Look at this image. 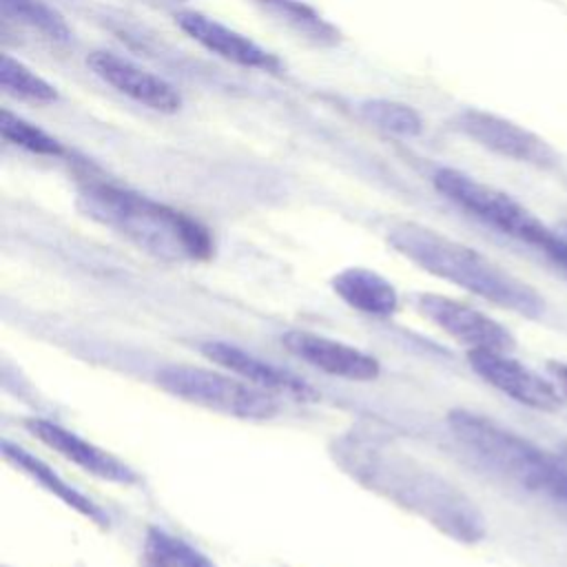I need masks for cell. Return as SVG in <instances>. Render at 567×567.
I'll list each match as a JSON object with an SVG mask.
<instances>
[{
  "mask_svg": "<svg viewBox=\"0 0 567 567\" xmlns=\"http://www.w3.org/2000/svg\"><path fill=\"white\" fill-rule=\"evenodd\" d=\"M80 210L95 224L164 261H204L215 244L195 217L109 182H86L78 190Z\"/></svg>",
  "mask_w": 567,
  "mask_h": 567,
  "instance_id": "obj_1",
  "label": "cell"
},
{
  "mask_svg": "<svg viewBox=\"0 0 567 567\" xmlns=\"http://www.w3.org/2000/svg\"><path fill=\"white\" fill-rule=\"evenodd\" d=\"M388 244L421 270L498 308L529 319L540 317L545 310V301L534 286L434 228L403 221L390 228Z\"/></svg>",
  "mask_w": 567,
  "mask_h": 567,
  "instance_id": "obj_2",
  "label": "cell"
},
{
  "mask_svg": "<svg viewBox=\"0 0 567 567\" xmlns=\"http://www.w3.org/2000/svg\"><path fill=\"white\" fill-rule=\"evenodd\" d=\"M346 452L357 478L403 507L414 509L454 540L476 543L485 536L481 512L447 478L381 445H352Z\"/></svg>",
  "mask_w": 567,
  "mask_h": 567,
  "instance_id": "obj_3",
  "label": "cell"
},
{
  "mask_svg": "<svg viewBox=\"0 0 567 567\" xmlns=\"http://www.w3.org/2000/svg\"><path fill=\"white\" fill-rule=\"evenodd\" d=\"M447 425L458 443L489 470L529 492L567 503V465L560 458L478 412L452 410Z\"/></svg>",
  "mask_w": 567,
  "mask_h": 567,
  "instance_id": "obj_4",
  "label": "cell"
},
{
  "mask_svg": "<svg viewBox=\"0 0 567 567\" xmlns=\"http://www.w3.org/2000/svg\"><path fill=\"white\" fill-rule=\"evenodd\" d=\"M157 385L171 396L241 421H266L279 410L277 396L230 374L197 365H168L157 372Z\"/></svg>",
  "mask_w": 567,
  "mask_h": 567,
  "instance_id": "obj_5",
  "label": "cell"
},
{
  "mask_svg": "<svg viewBox=\"0 0 567 567\" xmlns=\"http://www.w3.org/2000/svg\"><path fill=\"white\" fill-rule=\"evenodd\" d=\"M434 188L470 213L472 217L481 219L483 224L518 239L529 246H540L543 239L549 235L547 228L534 213H529L520 202L509 197L507 193L474 179L472 175L458 168H439L432 177Z\"/></svg>",
  "mask_w": 567,
  "mask_h": 567,
  "instance_id": "obj_6",
  "label": "cell"
},
{
  "mask_svg": "<svg viewBox=\"0 0 567 567\" xmlns=\"http://www.w3.org/2000/svg\"><path fill=\"white\" fill-rule=\"evenodd\" d=\"M414 308L421 317L450 334L454 341L463 343L467 350L514 352L516 348V339L503 323L463 301L421 292L414 297Z\"/></svg>",
  "mask_w": 567,
  "mask_h": 567,
  "instance_id": "obj_7",
  "label": "cell"
},
{
  "mask_svg": "<svg viewBox=\"0 0 567 567\" xmlns=\"http://www.w3.org/2000/svg\"><path fill=\"white\" fill-rule=\"evenodd\" d=\"M454 126L465 137L501 157L534 164L538 168H549L556 164V153L543 137L496 113L465 109L454 117Z\"/></svg>",
  "mask_w": 567,
  "mask_h": 567,
  "instance_id": "obj_8",
  "label": "cell"
},
{
  "mask_svg": "<svg viewBox=\"0 0 567 567\" xmlns=\"http://www.w3.org/2000/svg\"><path fill=\"white\" fill-rule=\"evenodd\" d=\"M467 361L485 383L507 394L509 399L540 412H556L560 408L563 394L554 381H547L532 368L512 359L509 352L467 350Z\"/></svg>",
  "mask_w": 567,
  "mask_h": 567,
  "instance_id": "obj_9",
  "label": "cell"
},
{
  "mask_svg": "<svg viewBox=\"0 0 567 567\" xmlns=\"http://www.w3.org/2000/svg\"><path fill=\"white\" fill-rule=\"evenodd\" d=\"M175 24L199 47L206 51L215 53L217 58L233 62L244 69H257L266 73H279L281 71V60L250 40L248 35L235 31L233 27L202 13L195 9H179L175 11Z\"/></svg>",
  "mask_w": 567,
  "mask_h": 567,
  "instance_id": "obj_10",
  "label": "cell"
},
{
  "mask_svg": "<svg viewBox=\"0 0 567 567\" xmlns=\"http://www.w3.org/2000/svg\"><path fill=\"white\" fill-rule=\"evenodd\" d=\"M86 64L102 82L146 109L157 113H177L182 106V95L171 82L124 55L113 51H93L86 58Z\"/></svg>",
  "mask_w": 567,
  "mask_h": 567,
  "instance_id": "obj_11",
  "label": "cell"
},
{
  "mask_svg": "<svg viewBox=\"0 0 567 567\" xmlns=\"http://www.w3.org/2000/svg\"><path fill=\"white\" fill-rule=\"evenodd\" d=\"M199 352L217 363L221 370L252 383L255 388L270 392L275 396H288L295 401H315L317 390L308 385L301 377L292 374L286 368H279L235 343L228 341H204L199 343Z\"/></svg>",
  "mask_w": 567,
  "mask_h": 567,
  "instance_id": "obj_12",
  "label": "cell"
},
{
  "mask_svg": "<svg viewBox=\"0 0 567 567\" xmlns=\"http://www.w3.org/2000/svg\"><path fill=\"white\" fill-rule=\"evenodd\" d=\"M286 350L323 374L346 381H374L381 374L377 357L323 334L290 330L281 337Z\"/></svg>",
  "mask_w": 567,
  "mask_h": 567,
  "instance_id": "obj_13",
  "label": "cell"
},
{
  "mask_svg": "<svg viewBox=\"0 0 567 567\" xmlns=\"http://www.w3.org/2000/svg\"><path fill=\"white\" fill-rule=\"evenodd\" d=\"M27 430L49 450L60 454L64 461L78 465L82 472L120 485H131L137 481V474L133 467H128L124 461L113 456L111 452L102 450L100 445L86 441L84 436L75 434L73 430L62 427L60 423L47 421V419H31L27 421Z\"/></svg>",
  "mask_w": 567,
  "mask_h": 567,
  "instance_id": "obj_14",
  "label": "cell"
},
{
  "mask_svg": "<svg viewBox=\"0 0 567 567\" xmlns=\"http://www.w3.org/2000/svg\"><path fill=\"white\" fill-rule=\"evenodd\" d=\"M330 286L343 303L368 317H392L401 303L394 284L363 266H350L334 272Z\"/></svg>",
  "mask_w": 567,
  "mask_h": 567,
  "instance_id": "obj_15",
  "label": "cell"
},
{
  "mask_svg": "<svg viewBox=\"0 0 567 567\" xmlns=\"http://www.w3.org/2000/svg\"><path fill=\"white\" fill-rule=\"evenodd\" d=\"M4 458L11 461L18 470H22L27 476H31L38 485H42L49 494L60 498L64 505H69L78 514H82L89 520L100 523V525L109 523V516L86 494L78 492L71 483H66L60 474H55L44 461L33 456L29 450H24L11 441H4Z\"/></svg>",
  "mask_w": 567,
  "mask_h": 567,
  "instance_id": "obj_16",
  "label": "cell"
},
{
  "mask_svg": "<svg viewBox=\"0 0 567 567\" xmlns=\"http://www.w3.org/2000/svg\"><path fill=\"white\" fill-rule=\"evenodd\" d=\"M266 16L277 20L281 27L295 31L315 44L330 47L339 42V29L328 22L317 9L301 0H250Z\"/></svg>",
  "mask_w": 567,
  "mask_h": 567,
  "instance_id": "obj_17",
  "label": "cell"
},
{
  "mask_svg": "<svg viewBox=\"0 0 567 567\" xmlns=\"http://www.w3.org/2000/svg\"><path fill=\"white\" fill-rule=\"evenodd\" d=\"M142 567H217L208 554L162 527H148L142 543Z\"/></svg>",
  "mask_w": 567,
  "mask_h": 567,
  "instance_id": "obj_18",
  "label": "cell"
},
{
  "mask_svg": "<svg viewBox=\"0 0 567 567\" xmlns=\"http://www.w3.org/2000/svg\"><path fill=\"white\" fill-rule=\"evenodd\" d=\"M0 84L4 93L11 97L33 102V104H53L58 102V89L47 82L42 75H38L33 69H29L24 62L2 55L0 62Z\"/></svg>",
  "mask_w": 567,
  "mask_h": 567,
  "instance_id": "obj_19",
  "label": "cell"
},
{
  "mask_svg": "<svg viewBox=\"0 0 567 567\" xmlns=\"http://www.w3.org/2000/svg\"><path fill=\"white\" fill-rule=\"evenodd\" d=\"M2 4L9 16L42 33L51 42L64 44L73 35L66 20L44 0H2Z\"/></svg>",
  "mask_w": 567,
  "mask_h": 567,
  "instance_id": "obj_20",
  "label": "cell"
},
{
  "mask_svg": "<svg viewBox=\"0 0 567 567\" xmlns=\"http://www.w3.org/2000/svg\"><path fill=\"white\" fill-rule=\"evenodd\" d=\"M0 131H2V137L13 144V146H20L29 153H35V155H47V157H60L64 155V146L60 140H55L53 135H49L47 131H42L40 126L27 122L24 117L11 113L9 109L2 111V117H0Z\"/></svg>",
  "mask_w": 567,
  "mask_h": 567,
  "instance_id": "obj_21",
  "label": "cell"
},
{
  "mask_svg": "<svg viewBox=\"0 0 567 567\" xmlns=\"http://www.w3.org/2000/svg\"><path fill=\"white\" fill-rule=\"evenodd\" d=\"M361 115L374 126L403 137H414L423 128L419 113L394 100H368L361 104Z\"/></svg>",
  "mask_w": 567,
  "mask_h": 567,
  "instance_id": "obj_22",
  "label": "cell"
},
{
  "mask_svg": "<svg viewBox=\"0 0 567 567\" xmlns=\"http://www.w3.org/2000/svg\"><path fill=\"white\" fill-rule=\"evenodd\" d=\"M538 250H543L558 268H563L567 272V237L565 235L549 230V235L543 239Z\"/></svg>",
  "mask_w": 567,
  "mask_h": 567,
  "instance_id": "obj_23",
  "label": "cell"
},
{
  "mask_svg": "<svg viewBox=\"0 0 567 567\" xmlns=\"http://www.w3.org/2000/svg\"><path fill=\"white\" fill-rule=\"evenodd\" d=\"M547 372L563 396H567V363L565 361H547Z\"/></svg>",
  "mask_w": 567,
  "mask_h": 567,
  "instance_id": "obj_24",
  "label": "cell"
},
{
  "mask_svg": "<svg viewBox=\"0 0 567 567\" xmlns=\"http://www.w3.org/2000/svg\"><path fill=\"white\" fill-rule=\"evenodd\" d=\"M153 2H159V4H182L184 0H153Z\"/></svg>",
  "mask_w": 567,
  "mask_h": 567,
  "instance_id": "obj_25",
  "label": "cell"
},
{
  "mask_svg": "<svg viewBox=\"0 0 567 567\" xmlns=\"http://www.w3.org/2000/svg\"><path fill=\"white\" fill-rule=\"evenodd\" d=\"M558 233H560V235H565V237H567V221H563V224H560V228H558Z\"/></svg>",
  "mask_w": 567,
  "mask_h": 567,
  "instance_id": "obj_26",
  "label": "cell"
}]
</instances>
